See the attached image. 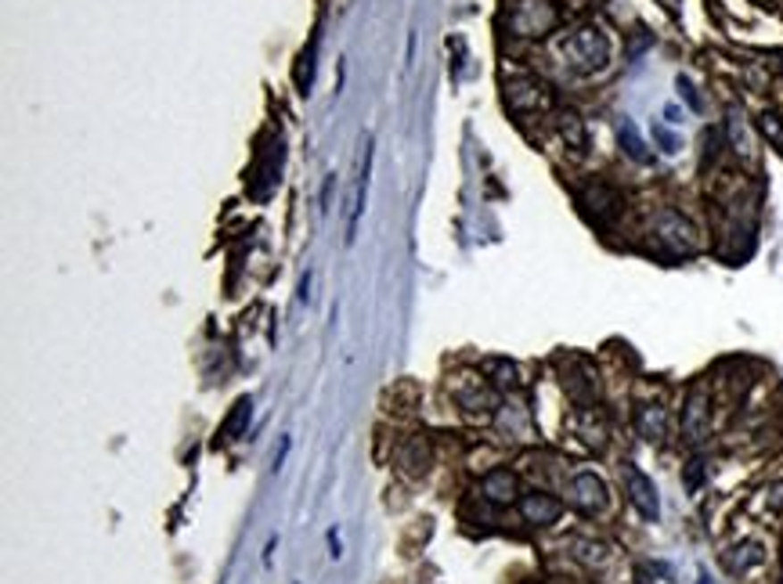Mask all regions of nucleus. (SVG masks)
Here are the masks:
<instances>
[{
	"instance_id": "nucleus-4",
	"label": "nucleus",
	"mask_w": 783,
	"mask_h": 584,
	"mask_svg": "<svg viewBox=\"0 0 783 584\" xmlns=\"http://www.w3.org/2000/svg\"><path fill=\"white\" fill-rule=\"evenodd\" d=\"M567 502L581 516H596V513L606 509V502H611V498H606V483L596 472H578L571 480V487H567Z\"/></svg>"
},
{
	"instance_id": "nucleus-1",
	"label": "nucleus",
	"mask_w": 783,
	"mask_h": 584,
	"mask_svg": "<svg viewBox=\"0 0 783 584\" xmlns=\"http://www.w3.org/2000/svg\"><path fill=\"white\" fill-rule=\"evenodd\" d=\"M563 54L571 58L574 69L596 72V69H603L606 62H611V44H606V37H603L596 26H581V29L571 33V40L563 44Z\"/></svg>"
},
{
	"instance_id": "nucleus-12",
	"label": "nucleus",
	"mask_w": 783,
	"mask_h": 584,
	"mask_svg": "<svg viewBox=\"0 0 783 584\" xmlns=\"http://www.w3.org/2000/svg\"><path fill=\"white\" fill-rule=\"evenodd\" d=\"M571 555L585 566H603L606 559H611V548H606L603 541H592V538H571Z\"/></svg>"
},
{
	"instance_id": "nucleus-21",
	"label": "nucleus",
	"mask_w": 783,
	"mask_h": 584,
	"mask_svg": "<svg viewBox=\"0 0 783 584\" xmlns=\"http://www.w3.org/2000/svg\"><path fill=\"white\" fill-rule=\"evenodd\" d=\"M639 584H650V577H643V573H639Z\"/></svg>"
},
{
	"instance_id": "nucleus-2",
	"label": "nucleus",
	"mask_w": 783,
	"mask_h": 584,
	"mask_svg": "<svg viewBox=\"0 0 783 584\" xmlns=\"http://www.w3.org/2000/svg\"><path fill=\"white\" fill-rule=\"evenodd\" d=\"M708 430H712V394L704 382H697L686 394V405H682V437H686V444H704Z\"/></svg>"
},
{
	"instance_id": "nucleus-13",
	"label": "nucleus",
	"mask_w": 783,
	"mask_h": 584,
	"mask_svg": "<svg viewBox=\"0 0 783 584\" xmlns=\"http://www.w3.org/2000/svg\"><path fill=\"white\" fill-rule=\"evenodd\" d=\"M401 465H404L412 476H422V472L429 469V447H426L422 437L408 440V447H404V455H401Z\"/></svg>"
},
{
	"instance_id": "nucleus-6",
	"label": "nucleus",
	"mask_w": 783,
	"mask_h": 584,
	"mask_svg": "<svg viewBox=\"0 0 783 584\" xmlns=\"http://www.w3.org/2000/svg\"><path fill=\"white\" fill-rule=\"evenodd\" d=\"M657 238L664 246H671L675 253H693V249H697V231H693V224L682 213H675V210H664L657 217Z\"/></svg>"
},
{
	"instance_id": "nucleus-8",
	"label": "nucleus",
	"mask_w": 783,
	"mask_h": 584,
	"mask_svg": "<svg viewBox=\"0 0 783 584\" xmlns=\"http://www.w3.org/2000/svg\"><path fill=\"white\" fill-rule=\"evenodd\" d=\"M560 513H563V505L546 491H531V495L520 498V516H524L528 523H535V527H553L560 520Z\"/></svg>"
},
{
	"instance_id": "nucleus-10",
	"label": "nucleus",
	"mask_w": 783,
	"mask_h": 584,
	"mask_svg": "<svg viewBox=\"0 0 783 584\" xmlns=\"http://www.w3.org/2000/svg\"><path fill=\"white\" fill-rule=\"evenodd\" d=\"M636 430H639L643 440L664 444V437H668V412H664L661 405H643V408L636 412Z\"/></svg>"
},
{
	"instance_id": "nucleus-18",
	"label": "nucleus",
	"mask_w": 783,
	"mask_h": 584,
	"mask_svg": "<svg viewBox=\"0 0 783 584\" xmlns=\"http://www.w3.org/2000/svg\"><path fill=\"white\" fill-rule=\"evenodd\" d=\"M563 138L571 141V145H585V130H581V123H578V116H563Z\"/></svg>"
},
{
	"instance_id": "nucleus-17",
	"label": "nucleus",
	"mask_w": 783,
	"mask_h": 584,
	"mask_svg": "<svg viewBox=\"0 0 783 584\" xmlns=\"http://www.w3.org/2000/svg\"><path fill=\"white\" fill-rule=\"evenodd\" d=\"M737 555L729 559L733 563V570H747V566H754V563H762V545H740V548H733Z\"/></svg>"
},
{
	"instance_id": "nucleus-11",
	"label": "nucleus",
	"mask_w": 783,
	"mask_h": 584,
	"mask_svg": "<svg viewBox=\"0 0 783 584\" xmlns=\"http://www.w3.org/2000/svg\"><path fill=\"white\" fill-rule=\"evenodd\" d=\"M563 386H567V394L578 401V405H588L592 397H596V379H592V371L578 361V371H571V368H563Z\"/></svg>"
},
{
	"instance_id": "nucleus-14",
	"label": "nucleus",
	"mask_w": 783,
	"mask_h": 584,
	"mask_svg": "<svg viewBox=\"0 0 783 584\" xmlns=\"http://www.w3.org/2000/svg\"><path fill=\"white\" fill-rule=\"evenodd\" d=\"M484 371L491 375V386L495 389H512L516 386V364H509V361H484Z\"/></svg>"
},
{
	"instance_id": "nucleus-15",
	"label": "nucleus",
	"mask_w": 783,
	"mask_h": 584,
	"mask_svg": "<svg viewBox=\"0 0 783 584\" xmlns=\"http://www.w3.org/2000/svg\"><path fill=\"white\" fill-rule=\"evenodd\" d=\"M249 415H253V401L249 397H242L238 405H235V412L224 419V426H221V440H231L235 433H242V426L249 422Z\"/></svg>"
},
{
	"instance_id": "nucleus-9",
	"label": "nucleus",
	"mask_w": 783,
	"mask_h": 584,
	"mask_svg": "<svg viewBox=\"0 0 783 584\" xmlns=\"http://www.w3.org/2000/svg\"><path fill=\"white\" fill-rule=\"evenodd\" d=\"M480 491L491 505H512L520 502V483H516V472L512 469H491L484 480H480Z\"/></svg>"
},
{
	"instance_id": "nucleus-20",
	"label": "nucleus",
	"mask_w": 783,
	"mask_h": 584,
	"mask_svg": "<svg viewBox=\"0 0 783 584\" xmlns=\"http://www.w3.org/2000/svg\"><path fill=\"white\" fill-rule=\"evenodd\" d=\"M701 465L704 462H689V469H686V487H689V491H697V487H701V476H704Z\"/></svg>"
},
{
	"instance_id": "nucleus-5",
	"label": "nucleus",
	"mask_w": 783,
	"mask_h": 584,
	"mask_svg": "<svg viewBox=\"0 0 783 584\" xmlns=\"http://www.w3.org/2000/svg\"><path fill=\"white\" fill-rule=\"evenodd\" d=\"M556 8L553 0H520L516 12H512V26L520 37H546L553 26H556Z\"/></svg>"
},
{
	"instance_id": "nucleus-3",
	"label": "nucleus",
	"mask_w": 783,
	"mask_h": 584,
	"mask_svg": "<svg viewBox=\"0 0 783 584\" xmlns=\"http://www.w3.org/2000/svg\"><path fill=\"white\" fill-rule=\"evenodd\" d=\"M621 480H625V495H629L632 509H636L643 520L654 523V520L661 516V495H657L654 480H650L643 469H636V465H625V469H621Z\"/></svg>"
},
{
	"instance_id": "nucleus-7",
	"label": "nucleus",
	"mask_w": 783,
	"mask_h": 584,
	"mask_svg": "<svg viewBox=\"0 0 783 584\" xmlns=\"http://www.w3.org/2000/svg\"><path fill=\"white\" fill-rule=\"evenodd\" d=\"M455 401H459V408H466L470 415H491L495 408H498V397H495V389L487 386V382H480V379H462V382H455Z\"/></svg>"
},
{
	"instance_id": "nucleus-16",
	"label": "nucleus",
	"mask_w": 783,
	"mask_h": 584,
	"mask_svg": "<svg viewBox=\"0 0 783 584\" xmlns=\"http://www.w3.org/2000/svg\"><path fill=\"white\" fill-rule=\"evenodd\" d=\"M618 134H621V145H625V152H629L632 159H639V163H646V159H650V155L643 152L646 145H643V138L636 134V127H632V123H621V127H618Z\"/></svg>"
},
{
	"instance_id": "nucleus-19",
	"label": "nucleus",
	"mask_w": 783,
	"mask_h": 584,
	"mask_svg": "<svg viewBox=\"0 0 783 584\" xmlns=\"http://www.w3.org/2000/svg\"><path fill=\"white\" fill-rule=\"evenodd\" d=\"M762 130H765L772 141L783 145V123H779V116H765V120H762Z\"/></svg>"
}]
</instances>
